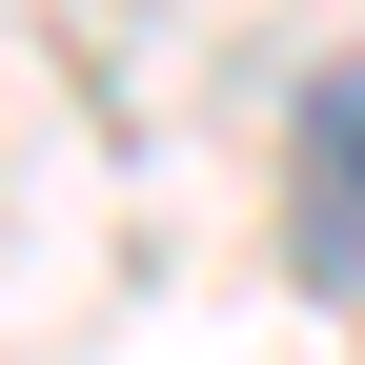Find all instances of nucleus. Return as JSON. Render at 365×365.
Here are the masks:
<instances>
[{"instance_id":"f257e3e1","label":"nucleus","mask_w":365,"mask_h":365,"mask_svg":"<svg viewBox=\"0 0 365 365\" xmlns=\"http://www.w3.org/2000/svg\"><path fill=\"white\" fill-rule=\"evenodd\" d=\"M284 264L365 325V61H325L284 102Z\"/></svg>"}]
</instances>
